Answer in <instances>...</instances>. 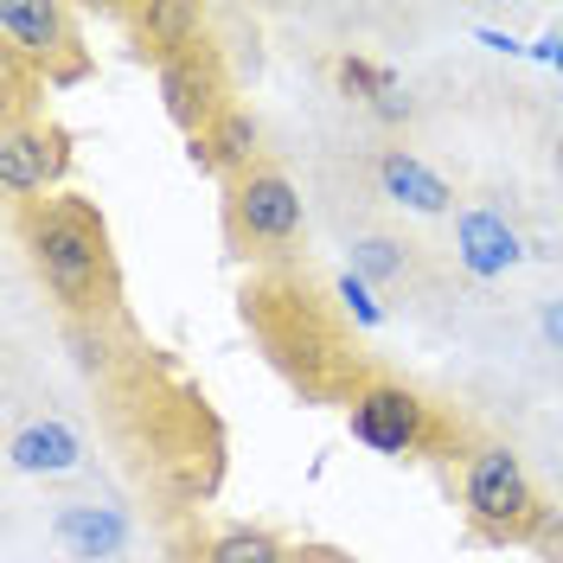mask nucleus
<instances>
[{"label":"nucleus","instance_id":"7","mask_svg":"<svg viewBox=\"0 0 563 563\" xmlns=\"http://www.w3.org/2000/svg\"><path fill=\"white\" fill-rule=\"evenodd\" d=\"M70 167V135L45 115V109H26V115H0V186L13 206H33V199H52L58 179Z\"/></svg>","mask_w":563,"mask_h":563},{"label":"nucleus","instance_id":"2","mask_svg":"<svg viewBox=\"0 0 563 563\" xmlns=\"http://www.w3.org/2000/svg\"><path fill=\"white\" fill-rule=\"evenodd\" d=\"M20 211V238L33 256V276L52 288V301L70 320H103L122 301V269H115V250H109V224L103 211L90 206L84 192H52L33 199Z\"/></svg>","mask_w":563,"mask_h":563},{"label":"nucleus","instance_id":"4","mask_svg":"<svg viewBox=\"0 0 563 563\" xmlns=\"http://www.w3.org/2000/svg\"><path fill=\"white\" fill-rule=\"evenodd\" d=\"M301 231H308L301 192H295V179L282 174L276 161H263V167H250L244 179L224 186V238H231V250L244 263H256V269L295 263Z\"/></svg>","mask_w":563,"mask_h":563},{"label":"nucleus","instance_id":"8","mask_svg":"<svg viewBox=\"0 0 563 563\" xmlns=\"http://www.w3.org/2000/svg\"><path fill=\"white\" fill-rule=\"evenodd\" d=\"M154 77H161V103H167V115H174V129L186 141H199L224 109H238L231 103V70H224L211 38L179 45L167 65H154Z\"/></svg>","mask_w":563,"mask_h":563},{"label":"nucleus","instance_id":"22","mask_svg":"<svg viewBox=\"0 0 563 563\" xmlns=\"http://www.w3.org/2000/svg\"><path fill=\"white\" fill-rule=\"evenodd\" d=\"M558 167H563V141H558Z\"/></svg>","mask_w":563,"mask_h":563},{"label":"nucleus","instance_id":"12","mask_svg":"<svg viewBox=\"0 0 563 563\" xmlns=\"http://www.w3.org/2000/svg\"><path fill=\"white\" fill-rule=\"evenodd\" d=\"M333 84H340L346 103H358L365 115H378V122H390V129L417 115L404 77H397L390 65H378V58H365V52H340V58H333Z\"/></svg>","mask_w":563,"mask_h":563},{"label":"nucleus","instance_id":"19","mask_svg":"<svg viewBox=\"0 0 563 563\" xmlns=\"http://www.w3.org/2000/svg\"><path fill=\"white\" fill-rule=\"evenodd\" d=\"M538 333H544L551 352H563V295H544L538 301Z\"/></svg>","mask_w":563,"mask_h":563},{"label":"nucleus","instance_id":"20","mask_svg":"<svg viewBox=\"0 0 563 563\" xmlns=\"http://www.w3.org/2000/svg\"><path fill=\"white\" fill-rule=\"evenodd\" d=\"M295 563H352V558H340V551H295Z\"/></svg>","mask_w":563,"mask_h":563},{"label":"nucleus","instance_id":"9","mask_svg":"<svg viewBox=\"0 0 563 563\" xmlns=\"http://www.w3.org/2000/svg\"><path fill=\"white\" fill-rule=\"evenodd\" d=\"M52 538L77 563H115L129 551V512L103 506V499H65L58 519H52Z\"/></svg>","mask_w":563,"mask_h":563},{"label":"nucleus","instance_id":"14","mask_svg":"<svg viewBox=\"0 0 563 563\" xmlns=\"http://www.w3.org/2000/svg\"><path fill=\"white\" fill-rule=\"evenodd\" d=\"M129 33H135V52L141 58H154V65H167L179 45H192V38H206V13L199 7H122L115 13Z\"/></svg>","mask_w":563,"mask_h":563},{"label":"nucleus","instance_id":"11","mask_svg":"<svg viewBox=\"0 0 563 563\" xmlns=\"http://www.w3.org/2000/svg\"><path fill=\"white\" fill-rule=\"evenodd\" d=\"M186 154H192L199 174H218L231 186V179H244L250 167H263V122H256L250 109H224L199 141H186Z\"/></svg>","mask_w":563,"mask_h":563},{"label":"nucleus","instance_id":"17","mask_svg":"<svg viewBox=\"0 0 563 563\" xmlns=\"http://www.w3.org/2000/svg\"><path fill=\"white\" fill-rule=\"evenodd\" d=\"M346 263L365 288L385 295V288H404V282L417 276V244H404V238H390V231H365V238L346 244Z\"/></svg>","mask_w":563,"mask_h":563},{"label":"nucleus","instance_id":"3","mask_svg":"<svg viewBox=\"0 0 563 563\" xmlns=\"http://www.w3.org/2000/svg\"><path fill=\"white\" fill-rule=\"evenodd\" d=\"M461 512H467V531L487 544H526L551 519V506L538 499L531 467L512 442H474L461 455Z\"/></svg>","mask_w":563,"mask_h":563},{"label":"nucleus","instance_id":"6","mask_svg":"<svg viewBox=\"0 0 563 563\" xmlns=\"http://www.w3.org/2000/svg\"><path fill=\"white\" fill-rule=\"evenodd\" d=\"M0 58L33 70L38 84L84 77V38L65 0H0Z\"/></svg>","mask_w":563,"mask_h":563},{"label":"nucleus","instance_id":"1","mask_svg":"<svg viewBox=\"0 0 563 563\" xmlns=\"http://www.w3.org/2000/svg\"><path fill=\"white\" fill-rule=\"evenodd\" d=\"M244 327L263 340L269 365H276L295 390H308V397H327V390L352 397V390L372 378V372L358 365V340L346 333L340 295H320L295 263L250 276Z\"/></svg>","mask_w":563,"mask_h":563},{"label":"nucleus","instance_id":"21","mask_svg":"<svg viewBox=\"0 0 563 563\" xmlns=\"http://www.w3.org/2000/svg\"><path fill=\"white\" fill-rule=\"evenodd\" d=\"M538 52H544V58H551V65L563 70V33H551V38H544V45H538Z\"/></svg>","mask_w":563,"mask_h":563},{"label":"nucleus","instance_id":"18","mask_svg":"<svg viewBox=\"0 0 563 563\" xmlns=\"http://www.w3.org/2000/svg\"><path fill=\"white\" fill-rule=\"evenodd\" d=\"M333 295H340V308H346V320L358 327V333H372V327L385 320V308H378V288H365V282L352 276V269L333 282Z\"/></svg>","mask_w":563,"mask_h":563},{"label":"nucleus","instance_id":"10","mask_svg":"<svg viewBox=\"0 0 563 563\" xmlns=\"http://www.w3.org/2000/svg\"><path fill=\"white\" fill-rule=\"evenodd\" d=\"M455 263L467 269V276H506V269H519L526 263V238L506 224V211H487V206H474V211H461L455 218Z\"/></svg>","mask_w":563,"mask_h":563},{"label":"nucleus","instance_id":"15","mask_svg":"<svg viewBox=\"0 0 563 563\" xmlns=\"http://www.w3.org/2000/svg\"><path fill=\"white\" fill-rule=\"evenodd\" d=\"M7 455H13L20 474H77V467H84V442H77L58 417H33V422L13 429Z\"/></svg>","mask_w":563,"mask_h":563},{"label":"nucleus","instance_id":"16","mask_svg":"<svg viewBox=\"0 0 563 563\" xmlns=\"http://www.w3.org/2000/svg\"><path fill=\"white\" fill-rule=\"evenodd\" d=\"M186 563H295V544L269 526H211L186 544Z\"/></svg>","mask_w":563,"mask_h":563},{"label":"nucleus","instance_id":"13","mask_svg":"<svg viewBox=\"0 0 563 563\" xmlns=\"http://www.w3.org/2000/svg\"><path fill=\"white\" fill-rule=\"evenodd\" d=\"M372 174H378V192H385L390 206L417 211V218H442V211L455 206V186L435 174L429 161H417L410 147H385L372 161Z\"/></svg>","mask_w":563,"mask_h":563},{"label":"nucleus","instance_id":"5","mask_svg":"<svg viewBox=\"0 0 563 563\" xmlns=\"http://www.w3.org/2000/svg\"><path fill=\"white\" fill-rule=\"evenodd\" d=\"M346 429L358 449H372V455H429V449H442V435H449V422L442 410L410 390L404 378H385V372H372L365 385L346 397Z\"/></svg>","mask_w":563,"mask_h":563}]
</instances>
